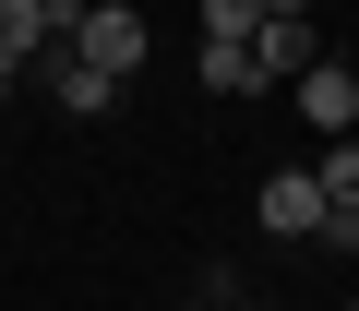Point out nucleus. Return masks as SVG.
<instances>
[{
    "label": "nucleus",
    "mask_w": 359,
    "mask_h": 311,
    "mask_svg": "<svg viewBox=\"0 0 359 311\" xmlns=\"http://www.w3.org/2000/svg\"><path fill=\"white\" fill-rule=\"evenodd\" d=\"M60 48H72L84 72H108V84H132L156 36H144V13H132V0H84V13H72V36H60Z\"/></svg>",
    "instance_id": "f257e3e1"
},
{
    "label": "nucleus",
    "mask_w": 359,
    "mask_h": 311,
    "mask_svg": "<svg viewBox=\"0 0 359 311\" xmlns=\"http://www.w3.org/2000/svg\"><path fill=\"white\" fill-rule=\"evenodd\" d=\"M299 120H311L323 144H347V132H359V72H347V60H311V72H299Z\"/></svg>",
    "instance_id": "f03ea898"
},
{
    "label": "nucleus",
    "mask_w": 359,
    "mask_h": 311,
    "mask_svg": "<svg viewBox=\"0 0 359 311\" xmlns=\"http://www.w3.org/2000/svg\"><path fill=\"white\" fill-rule=\"evenodd\" d=\"M264 228L276 240H323L335 216H323V180L311 168H264Z\"/></svg>",
    "instance_id": "7ed1b4c3"
},
{
    "label": "nucleus",
    "mask_w": 359,
    "mask_h": 311,
    "mask_svg": "<svg viewBox=\"0 0 359 311\" xmlns=\"http://www.w3.org/2000/svg\"><path fill=\"white\" fill-rule=\"evenodd\" d=\"M311 180H323V216H335V228H323V240H335V251H359V132H347V144H323V156H311Z\"/></svg>",
    "instance_id": "20e7f679"
},
{
    "label": "nucleus",
    "mask_w": 359,
    "mask_h": 311,
    "mask_svg": "<svg viewBox=\"0 0 359 311\" xmlns=\"http://www.w3.org/2000/svg\"><path fill=\"white\" fill-rule=\"evenodd\" d=\"M252 60H264V84H276V72L299 84V72L323 60V48H311V13H264V36H252Z\"/></svg>",
    "instance_id": "39448f33"
},
{
    "label": "nucleus",
    "mask_w": 359,
    "mask_h": 311,
    "mask_svg": "<svg viewBox=\"0 0 359 311\" xmlns=\"http://www.w3.org/2000/svg\"><path fill=\"white\" fill-rule=\"evenodd\" d=\"M48 96H60V120H108V108H120V84H108V72H84L72 48L48 60Z\"/></svg>",
    "instance_id": "423d86ee"
},
{
    "label": "nucleus",
    "mask_w": 359,
    "mask_h": 311,
    "mask_svg": "<svg viewBox=\"0 0 359 311\" xmlns=\"http://www.w3.org/2000/svg\"><path fill=\"white\" fill-rule=\"evenodd\" d=\"M204 84H216V96H252V84H264L252 36H204Z\"/></svg>",
    "instance_id": "0eeeda50"
},
{
    "label": "nucleus",
    "mask_w": 359,
    "mask_h": 311,
    "mask_svg": "<svg viewBox=\"0 0 359 311\" xmlns=\"http://www.w3.org/2000/svg\"><path fill=\"white\" fill-rule=\"evenodd\" d=\"M204 36H264V0H204Z\"/></svg>",
    "instance_id": "6e6552de"
},
{
    "label": "nucleus",
    "mask_w": 359,
    "mask_h": 311,
    "mask_svg": "<svg viewBox=\"0 0 359 311\" xmlns=\"http://www.w3.org/2000/svg\"><path fill=\"white\" fill-rule=\"evenodd\" d=\"M264 13H311V0H264Z\"/></svg>",
    "instance_id": "1a4fd4ad"
},
{
    "label": "nucleus",
    "mask_w": 359,
    "mask_h": 311,
    "mask_svg": "<svg viewBox=\"0 0 359 311\" xmlns=\"http://www.w3.org/2000/svg\"><path fill=\"white\" fill-rule=\"evenodd\" d=\"M0 108H13V60H0Z\"/></svg>",
    "instance_id": "9d476101"
},
{
    "label": "nucleus",
    "mask_w": 359,
    "mask_h": 311,
    "mask_svg": "<svg viewBox=\"0 0 359 311\" xmlns=\"http://www.w3.org/2000/svg\"><path fill=\"white\" fill-rule=\"evenodd\" d=\"M216 311H264V299H216Z\"/></svg>",
    "instance_id": "9b49d317"
},
{
    "label": "nucleus",
    "mask_w": 359,
    "mask_h": 311,
    "mask_svg": "<svg viewBox=\"0 0 359 311\" xmlns=\"http://www.w3.org/2000/svg\"><path fill=\"white\" fill-rule=\"evenodd\" d=\"M192 311H216V299H192Z\"/></svg>",
    "instance_id": "f8f14e48"
},
{
    "label": "nucleus",
    "mask_w": 359,
    "mask_h": 311,
    "mask_svg": "<svg viewBox=\"0 0 359 311\" xmlns=\"http://www.w3.org/2000/svg\"><path fill=\"white\" fill-rule=\"evenodd\" d=\"M347 311H359V299H347Z\"/></svg>",
    "instance_id": "ddd939ff"
}]
</instances>
